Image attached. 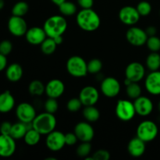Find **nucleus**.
I'll return each instance as SVG.
<instances>
[{
	"label": "nucleus",
	"mask_w": 160,
	"mask_h": 160,
	"mask_svg": "<svg viewBox=\"0 0 160 160\" xmlns=\"http://www.w3.org/2000/svg\"><path fill=\"white\" fill-rule=\"evenodd\" d=\"M146 67L151 71H156L160 68V55L152 52L146 58Z\"/></svg>",
	"instance_id": "26"
},
{
	"label": "nucleus",
	"mask_w": 160,
	"mask_h": 160,
	"mask_svg": "<svg viewBox=\"0 0 160 160\" xmlns=\"http://www.w3.org/2000/svg\"><path fill=\"white\" fill-rule=\"evenodd\" d=\"M53 39H54L55 42H56V43L57 44V45H60V44H62V42H63V38H62V35L57 36V37L54 38Z\"/></svg>",
	"instance_id": "46"
},
{
	"label": "nucleus",
	"mask_w": 160,
	"mask_h": 160,
	"mask_svg": "<svg viewBox=\"0 0 160 160\" xmlns=\"http://www.w3.org/2000/svg\"><path fill=\"white\" fill-rule=\"evenodd\" d=\"M83 116L88 122H96L100 118V112L95 106H88L83 110Z\"/></svg>",
	"instance_id": "25"
},
{
	"label": "nucleus",
	"mask_w": 160,
	"mask_h": 160,
	"mask_svg": "<svg viewBox=\"0 0 160 160\" xmlns=\"http://www.w3.org/2000/svg\"><path fill=\"white\" fill-rule=\"evenodd\" d=\"M79 98L83 106H95L99 99V93L93 86H86L80 92Z\"/></svg>",
	"instance_id": "14"
},
{
	"label": "nucleus",
	"mask_w": 160,
	"mask_h": 160,
	"mask_svg": "<svg viewBox=\"0 0 160 160\" xmlns=\"http://www.w3.org/2000/svg\"><path fill=\"white\" fill-rule=\"evenodd\" d=\"M145 89L152 95H160V71H151L145 81Z\"/></svg>",
	"instance_id": "18"
},
{
	"label": "nucleus",
	"mask_w": 160,
	"mask_h": 160,
	"mask_svg": "<svg viewBox=\"0 0 160 160\" xmlns=\"http://www.w3.org/2000/svg\"><path fill=\"white\" fill-rule=\"evenodd\" d=\"M65 141H66V145H69V146H72L74 145L75 144L78 142V138L75 133H67L65 134Z\"/></svg>",
	"instance_id": "41"
},
{
	"label": "nucleus",
	"mask_w": 160,
	"mask_h": 160,
	"mask_svg": "<svg viewBox=\"0 0 160 160\" xmlns=\"http://www.w3.org/2000/svg\"><path fill=\"white\" fill-rule=\"evenodd\" d=\"M15 139L10 135L0 134V156L8 158L12 156L16 151Z\"/></svg>",
	"instance_id": "16"
},
{
	"label": "nucleus",
	"mask_w": 160,
	"mask_h": 160,
	"mask_svg": "<svg viewBox=\"0 0 160 160\" xmlns=\"http://www.w3.org/2000/svg\"><path fill=\"white\" fill-rule=\"evenodd\" d=\"M92 151V145L90 142H81V145H78L77 148V154L79 157L86 158L90 155Z\"/></svg>",
	"instance_id": "35"
},
{
	"label": "nucleus",
	"mask_w": 160,
	"mask_h": 160,
	"mask_svg": "<svg viewBox=\"0 0 160 160\" xmlns=\"http://www.w3.org/2000/svg\"><path fill=\"white\" fill-rule=\"evenodd\" d=\"M58 6H59V12L62 16L70 17V16L74 15L77 12L76 5L72 2L65 1Z\"/></svg>",
	"instance_id": "30"
},
{
	"label": "nucleus",
	"mask_w": 160,
	"mask_h": 160,
	"mask_svg": "<svg viewBox=\"0 0 160 160\" xmlns=\"http://www.w3.org/2000/svg\"><path fill=\"white\" fill-rule=\"evenodd\" d=\"M76 21L81 30L87 32H92L98 29L101 24V19L95 10L82 9L77 14Z\"/></svg>",
	"instance_id": "1"
},
{
	"label": "nucleus",
	"mask_w": 160,
	"mask_h": 160,
	"mask_svg": "<svg viewBox=\"0 0 160 160\" xmlns=\"http://www.w3.org/2000/svg\"><path fill=\"white\" fill-rule=\"evenodd\" d=\"M27 42L33 45H41L47 38L46 33L43 28L40 27H33L28 28L25 34Z\"/></svg>",
	"instance_id": "19"
},
{
	"label": "nucleus",
	"mask_w": 160,
	"mask_h": 160,
	"mask_svg": "<svg viewBox=\"0 0 160 160\" xmlns=\"http://www.w3.org/2000/svg\"><path fill=\"white\" fill-rule=\"evenodd\" d=\"M12 50V44L9 40H3L0 42V53L7 56Z\"/></svg>",
	"instance_id": "39"
},
{
	"label": "nucleus",
	"mask_w": 160,
	"mask_h": 160,
	"mask_svg": "<svg viewBox=\"0 0 160 160\" xmlns=\"http://www.w3.org/2000/svg\"><path fill=\"white\" fill-rule=\"evenodd\" d=\"M23 68L18 63H12L6 70V78L11 82H17L23 77Z\"/></svg>",
	"instance_id": "24"
},
{
	"label": "nucleus",
	"mask_w": 160,
	"mask_h": 160,
	"mask_svg": "<svg viewBox=\"0 0 160 160\" xmlns=\"http://www.w3.org/2000/svg\"><path fill=\"white\" fill-rule=\"evenodd\" d=\"M141 16L135 7L126 6L121 8L119 12L120 20L125 25L134 26L138 22Z\"/></svg>",
	"instance_id": "12"
},
{
	"label": "nucleus",
	"mask_w": 160,
	"mask_h": 160,
	"mask_svg": "<svg viewBox=\"0 0 160 160\" xmlns=\"http://www.w3.org/2000/svg\"><path fill=\"white\" fill-rule=\"evenodd\" d=\"M127 95L131 99H136L142 95V88L138 82H131L127 85Z\"/></svg>",
	"instance_id": "31"
},
{
	"label": "nucleus",
	"mask_w": 160,
	"mask_h": 160,
	"mask_svg": "<svg viewBox=\"0 0 160 160\" xmlns=\"http://www.w3.org/2000/svg\"><path fill=\"white\" fill-rule=\"evenodd\" d=\"M15 106V99L9 91H5L0 94V112L7 113Z\"/></svg>",
	"instance_id": "22"
},
{
	"label": "nucleus",
	"mask_w": 160,
	"mask_h": 160,
	"mask_svg": "<svg viewBox=\"0 0 160 160\" xmlns=\"http://www.w3.org/2000/svg\"><path fill=\"white\" fill-rule=\"evenodd\" d=\"M9 31L15 37H22L25 35L28 31V24L23 17L12 15L8 21Z\"/></svg>",
	"instance_id": "11"
},
{
	"label": "nucleus",
	"mask_w": 160,
	"mask_h": 160,
	"mask_svg": "<svg viewBox=\"0 0 160 160\" xmlns=\"http://www.w3.org/2000/svg\"><path fill=\"white\" fill-rule=\"evenodd\" d=\"M159 14H160V11H159Z\"/></svg>",
	"instance_id": "51"
},
{
	"label": "nucleus",
	"mask_w": 160,
	"mask_h": 160,
	"mask_svg": "<svg viewBox=\"0 0 160 160\" xmlns=\"http://www.w3.org/2000/svg\"><path fill=\"white\" fill-rule=\"evenodd\" d=\"M41 136H42V134L32 128L27 131L23 139H24V142L27 145H29V146H34V145H36L39 143L41 140Z\"/></svg>",
	"instance_id": "27"
},
{
	"label": "nucleus",
	"mask_w": 160,
	"mask_h": 160,
	"mask_svg": "<svg viewBox=\"0 0 160 160\" xmlns=\"http://www.w3.org/2000/svg\"><path fill=\"white\" fill-rule=\"evenodd\" d=\"M45 160H56V158L48 157V158H47V159H45Z\"/></svg>",
	"instance_id": "49"
},
{
	"label": "nucleus",
	"mask_w": 160,
	"mask_h": 160,
	"mask_svg": "<svg viewBox=\"0 0 160 160\" xmlns=\"http://www.w3.org/2000/svg\"><path fill=\"white\" fill-rule=\"evenodd\" d=\"M145 32H146V34H148V37H149V36H154L156 34L157 30H156V28H155L154 26H149L146 28Z\"/></svg>",
	"instance_id": "45"
},
{
	"label": "nucleus",
	"mask_w": 160,
	"mask_h": 160,
	"mask_svg": "<svg viewBox=\"0 0 160 160\" xmlns=\"http://www.w3.org/2000/svg\"><path fill=\"white\" fill-rule=\"evenodd\" d=\"M4 6H5V2H4V0H0V10L3 9V7H4Z\"/></svg>",
	"instance_id": "48"
},
{
	"label": "nucleus",
	"mask_w": 160,
	"mask_h": 160,
	"mask_svg": "<svg viewBox=\"0 0 160 160\" xmlns=\"http://www.w3.org/2000/svg\"><path fill=\"white\" fill-rule=\"evenodd\" d=\"M137 137L147 143L154 140L158 135L159 129L155 122L152 120H144L137 128Z\"/></svg>",
	"instance_id": "5"
},
{
	"label": "nucleus",
	"mask_w": 160,
	"mask_h": 160,
	"mask_svg": "<svg viewBox=\"0 0 160 160\" xmlns=\"http://www.w3.org/2000/svg\"><path fill=\"white\" fill-rule=\"evenodd\" d=\"M128 42L134 46H142L145 45L148 36L145 31L138 27H131L126 33Z\"/></svg>",
	"instance_id": "7"
},
{
	"label": "nucleus",
	"mask_w": 160,
	"mask_h": 160,
	"mask_svg": "<svg viewBox=\"0 0 160 160\" xmlns=\"http://www.w3.org/2000/svg\"><path fill=\"white\" fill-rule=\"evenodd\" d=\"M145 75V67L138 62H131L125 70V77L131 82H139L143 79Z\"/></svg>",
	"instance_id": "13"
},
{
	"label": "nucleus",
	"mask_w": 160,
	"mask_h": 160,
	"mask_svg": "<svg viewBox=\"0 0 160 160\" xmlns=\"http://www.w3.org/2000/svg\"><path fill=\"white\" fill-rule=\"evenodd\" d=\"M65 92V85L62 81L59 79H52L45 85V94L48 98H56L62 96Z\"/></svg>",
	"instance_id": "20"
},
{
	"label": "nucleus",
	"mask_w": 160,
	"mask_h": 160,
	"mask_svg": "<svg viewBox=\"0 0 160 160\" xmlns=\"http://www.w3.org/2000/svg\"><path fill=\"white\" fill-rule=\"evenodd\" d=\"M7 67V59L6 56L0 53V71H2Z\"/></svg>",
	"instance_id": "44"
},
{
	"label": "nucleus",
	"mask_w": 160,
	"mask_h": 160,
	"mask_svg": "<svg viewBox=\"0 0 160 160\" xmlns=\"http://www.w3.org/2000/svg\"><path fill=\"white\" fill-rule=\"evenodd\" d=\"M28 92L34 96H41L45 92V85L39 80H34L29 84Z\"/></svg>",
	"instance_id": "28"
},
{
	"label": "nucleus",
	"mask_w": 160,
	"mask_h": 160,
	"mask_svg": "<svg viewBox=\"0 0 160 160\" xmlns=\"http://www.w3.org/2000/svg\"><path fill=\"white\" fill-rule=\"evenodd\" d=\"M145 148H146L145 142L138 137L131 139L128 145V153L131 156L135 158L143 156L145 152Z\"/></svg>",
	"instance_id": "21"
},
{
	"label": "nucleus",
	"mask_w": 160,
	"mask_h": 160,
	"mask_svg": "<svg viewBox=\"0 0 160 160\" xmlns=\"http://www.w3.org/2000/svg\"><path fill=\"white\" fill-rule=\"evenodd\" d=\"M102 69V62L99 59H92L88 62V72L91 74L98 73Z\"/></svg>",
	"instance_id": "33"
},
{
	"label": "nucleus",
	"mask_w": 160,
	"mask_h": 160,
	"mask_svg": "<svg viewBox=\"0 0 160 160\" xmlns=\"http://www.w3.org/2000/svg\"><path fill=\"white\" fill-rule=\"evenodd\" d=\"M74 133L81 142H90L95 136V131L92 125L87 122H80L74 128Z\"/></svg>",
	"instance_id": "15"
},
{
	"label": "nucleus",
	"mask_w": 160,
	"mask_h": 160,
	"mask_svg": "<svg viewBox=\"0 0 160 160\" xmlns=\"http://www.w3.org/2000/svg\"><path fill=\"white\" fill-rule=\"evenodd\" d=\"M158 109H159V111L160 112V101L159 102V103H158Z\"/></svg>",
	"instance_id": "50"
},
{
	"label": "nucleus",
	"mask_w": 160,
	"mask_h": 160,
	"mask_svg": "<svg viewBox=\"0 0 160 160\" xmlns=\"http://www.w3.org/2000/svg\"><path fill=\"white\" fill-rule=\"evenodd\" d=\"M56 123L57 121L54 114L45 112L36 116L32 121V128L42 135H47L56 129Z\"/></svg>",
	"instance_id": "3"
},
{
	"label": "nucleus",
	"mask_w": 160,
	"mask_h": 160,
	"mask_svg": "<svg viewBox=\"0 0 160 160\" xmlns=\"http://www.w3.org/2000/svg\"><path fill=\"white\" fill-rule=\"evenodd\" d=\"M51 1L52 2L54 3V4L57 5V6H59V5H60L61 3H62V2H63L67 1V0H51Z\"/></svg>",
	"instance_id": "47"
},
{
	"label": "nucleus",
	"mask_w": 160,
	"mask_h": 160,
	"mask_svg": "<svg viewBox=\"0 0 160 160\" xmlns=\"http://www.w3.org/2000/svg\"><path fill=\"white\" fill-rule=\"evenodd\" d=\"M31 128H32V123H25L20 121L19 123H16L12 124L9 135L13 138L15 140L23 138L27 131L31 129Z\"/></svg>",
	"instance_id": "23"
},
{
	"label": "nucleus",
	"mask_w": 160,
	"mask_h": 160,
	"mask_svg": "<svg viewBox=\"0 0 160 160\" xmlns=\"http://www.w3.org/2000/svg\"><path fill=\"white\" fill-rule=\"evenodd\" d=\"M78 3L82 9H91L94 5V0H78Z\"/></svg>",
	"instance_id": "43"
},
{
	"label": "nucleus",
	"mask_w": 160,
	"mask_h": 160,
	"mask_svg": "<svg viewBox=\"0 0 160 160\" xmlns=\"http://www.w3.org/2000/svg\"><path fill=\"white\" fill-rule=\"evenodd\" d=\"M12 124L9 121H4L0 125V134L9 135Z\"/></svg>",
	"instance_id": "42"
},
{
	"label": "nucleus",
	"mask_w": 160,
	"mask_h": 160,
	"mask_svg": "<svg viewBox=\"0 0 160 160\" xmlns=\"http://www.w3.org/2000/svg\"><path fill=\"white\" fill-rule=\"evenodd\" d=\"M138 12H139L141 17H146L149 15L152 12V6L148 2L142 1L138 4L137 7Z\"/></svg>",
	"instance_id": "36"
},
{
	"label": "nucleus",
	"mask_w": 160,
	"mask_h": 160,
	"mask_svg": "<svg viewBox=\"0 0 160 160\" xmlns=\"http://www.w3.org/2000/svg\"><path fill=\"white\" fill-rule=\"evenodd\" d=\"M83 106L82 102L79 98H73L69 100L67 103V108L70 112H76L81 109Z\"/></svg>",
	"instance_id": "38"
},
{
	"label": "nucleus",
	"mask_w": 160,
	"mask_h": 160,
	"mask_svg": "<svg viewBox=\"0 0 160 160\" xmlns=\"http://www.w3.org/2000/svg\"><path fill=\"white\" fill-rule=\"evenodd\" d=\"M67 70L74 78H84L88 73V63L79 56H73L69 58L67 62Z\"/></svg>",
	"instance_id": "4"
},
{
	"label": "nucleus",
	"mask_w": 160,
	"mask_h": 160,
	"mask_svg": "<svg viewBox=\"0 0 160 160\" xmlns=\"http://www.w3.org/2000/svg\"><path fill=\"white\" fill-rule=\"evenodd\" d=\"M41 50L45 55L49 56V55L53 54L56 52L57 44L56 43L54 39L52 38L47 37L44 40V42L41 44Z\"/></svg>",
	"instance_id": "29"
},
{
	"label": "nucleus",
	"mask_w": 160,
	"mask_h": 160,
	"mask_svg": "<svg viewBox=\"0 0 160 160\" xmlns=\"http://www.w3.org/2000/svg\"><path fill=\"white\" fill-rule=\"evenodd\" d=\"M92 156L95 160H109L110 159V154L107 150L105 149L98 150Z\"/></svg>",
	"instance_id": "40"
},
{
	"label": "nucleus",
	"mask_w": 160,
	"mask_h": 160,
	"mask_svg": "<svg viewBox=\"0 0 160 160\" xmlns=\"http://www.w3.org/2000/svg\"><path fill=\"white\" fill-rule=\"evenodd\" d=\"M100 88H101L102 93L105 96L108 98H114L119 95L121 86L118 80L116 79L115 78L108 77L102 81Z\"/></svg>",
	"instance_id": "10"
},
{
	"label": "nucleus",
	"mask_w": 160,
	"mask_h": 160,
	"mask_svg": "<svg viewBox=\"0 0 160 160\" xmlns=\"http://www.w3.org/2000/svg\"><path fill=\"white\" fill-rule=\"evenodd\" d=\"M136 114L141 117H147L153 111V102L146 96H139L134 102Z\"/></svg>",
	"instance_id": "17"
},
{
	"label": "nucleus",
	"mask_w": 160,
	"mask_h": 160,
	"mask_svg": "<svg viewBox=\"0 0 160 160\" xmlns=\"http://www.w3.org/2000/svg\"><path fill=\"white\" fill-rule=\"evenodd\" d=\"M29 10V6L26 2L20 1L16 3L12 9V14L17 17H23Z\"/></svg>",
	"instance_id": "32"
},
{
	"label": "nucleus",
	"mask_w": 160,
	"mask_h": 160,
	"mask_svg": "<svg viewBox=\"0 0 160 160\" xmlns=\"http://www.w3.org/2000/svg\"><path fill=\"white\" fill-rule=\"evenodd\" d=\"M44 107H45V112L54 114L55 112H57L58 109H59V104H58V102L56 100V98H48L45 101Z\"/></svg>",
	"instance_id": "37"
},
{
	"label": "nucleus",
	"mask_w": 160,
	"mask_h": 160,
	"mask_svg": "<svg viewBox=\"0 0 160 160\" xmlns=\"http://www.w3.org/2000/svg\"><path fill=\"white\" fill-rule=\"evenodd\" d=\"M45 145L47 148L52 152L60 151L66 145L65 134L61 131H53L47 134L45 139Z\"/></svg>",
	"instance_id": "8"
},
{
	"label": "nucleus",
	"mask_w": 160,
	"mask_h": 160,
	"mask_svg": "<svg viewBox=\"0 0 160 160\" xmlns=\"http://www.w3.org/2000/svg\"><path fill=\"white\" fill-rule=\"evenodd\" d=\"M145 45L151 52H158L160 50V38L157 36H149Z\"/></svg>",
	"instance_id": "34"
},
{
	"label": "nucleus",
	"mask_w": 160,
	"mask_h": 160,
	"mask_svg": "<svg viewBox=\"0 0 160 160\" xmlns=\"http://www.w3.org/2000/svg\"><path fill=\"white\" fill-rule=\"evenodd\" d=\"M115 112L117 118L122 121H130L136 114L134 102L127 99L118 100L116 106Z\"/></svg>",
	"instance_id": "6"
},
{
	"label": "nucleus",
	"mask_w": 160,
	"mask_h": 160,
	"mask_svg": "<svg viewBox=\"0 0 160 160\" xmlns=\"http://www.w3.org/2000/svg\"><path fill=\"white\" fill-rule=\"evenodd\" d=\"M16 115L19 121L29 123H32L37 114L32 105L28 102H21L16 109Z\"/></svg>",
	"instance_id": "9"
},
{
	"label": "nucleus",
	"mask_w": 160,
	"mask_h": 160,
	"mask_svg": "<svg viewBox=\"0 0 160 160\" xmlns=\"http://www.w3.org/2000/svg\"><path fill=\"white\" fill-rule=\"evenodd\" d=\"M47 37L54 38L61 36L67 29V22L65 17L61 15H54L45 20L43 26Z\"/></svg>",
	"instance_id": "2"
}]
</instances>
